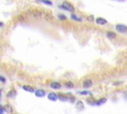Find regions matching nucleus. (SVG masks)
Segmentation results:
<instances>
[{
	"label": "nucleus",
	"instance_id": "1",
	"mask_svg": "<svg viewBox=\"0 0 127 114\" xmlns=\"http://www.w3.org/2000/svg\"><path fill=\"white\" fill-rule=\"evenodd\" d=\"M61 8L67 10V11H71V12L75 11V7H73V6H72L70 2H68V1H64V2L62 3V5H61Z\"/></svg>",
	"mask_w": 127,
	"mask_h": 114
},
{
	"label": "nucleus",
	"instance_id": "2",
	"mask_svg": "<svg viewBox=\"0 0 127 114\" xmlns=\"http://www.w3.org/2000/svg\"><path fill=\"white\" fill-rule=\"evenodd\" d=\"M115 28L121 34H125L127 32V26L124 25V24H117V25L115 26Z\"/></svg>",
	"mask_w": 127,
	"mask_h": 114
},
{
	"label": "nucleus",
	"instance_id": "3",
	"mask_svg": "<svg viewBox=\"0 0 127 114\" xmlns=\"http://www.w3.org/2000/svg\"><path fill=\"white\" fill-rule=\"evenodd\" d=\"M59 97L60 96L57 94V93H55V92H50L49 94H48V99L51 100V101H57L59 99Z\"/></svg>",
	"mask_w": 127,
	"mask_h": 114
},
{
	"label": "nucleus",
	"instance_id": "4",
	"mask_svg": "<svg viewBox=\"0 0 127 114\" xmlns=\"http://www.w3.org/2000/svg\"><path fill=\"white\" fill-rule=\"evenodd\" d=\"M92 84H93V81L91 79H86V80H83V82H82V86L84 88H89V87L92 86Z\"/></svg>",
	"mask_w": 127,
	"mask_h": 114
},
{
	"label": "nucleus",
	"instance_id": "5",
	"mask_svg": "<svg viewBox=\"0 0 127 114\" xmlns=\"http://www.w3.org/2000/svg\"><path fill=\"white\" fill-rule=\"evenodd\" d=\"M95 22H96V24H97V25H106V24H107L106 19L101 18V17L96 18V20H95Z\"/></svg>",
	"mask_w": 127,
	"mask_h": 114
},
{
	"label": "nucleus",
	"instance_id": "6",
	"mask_svg": "<svg viewBox=\"0 0 127 114\" xmlns=\"http://www.w3.org/2000/svg\"><path fill=\"white\" fill-rule=\"evenodd\" d=\"M35 94H36V96H38V97H44V96L46 95V91H45L44 89H37V90L35 91Z\"/></svg>",
	"mask_w": 127,
	"mask_h": 114
},
{
	"label": "nucleus",
	"instance_id": "7",
	"mask_svg": "<svg viewBox=\"0 0 127 114\" xmlns=\"http://www.w3.org/2000/svg\"><path fill=\"white\" fill-rule=\"evenodd\" d=\"M51 87H52L53 89H60V88L62 87V85H61L60 82L54 81V82H52V84H51Z\"/></svg>",
	"mask_w": 127,
	"mask_h": 114
},
{
	"label": "nucleus",
	"instance_id": "8",
	"mask_svg": "<svg viewBox=\"0 0 127 114\" xmlns=\"http://www.w3.org/2000/svg\"><path fill=\"white\" fill-rule=\"evenodd\" d=\"M106 37L110 40H114L116 38V34L114 32H111V31H107L106 32Z\"/></svg>",
	"mask_w": 127,
	"mask_h": 114
},
{
	"label": "nucleus",
	"instance_id": "9",
	"mask_svg": "<svg viewBox=\"0 0 127 114\" xmlns=\"http://www.w3.org/2000/svg\"><path fill=\"white\" fill-rule=\"evenodd\" d=\"M22 88L24 89V90H26V91H28V92H35L36 90L32 87V86H30V85H23L22 86Z\"/></svg>",
	"mask_w": 127,
	"mask_h": 114
},
{
	"label": "nucleus",
	"instance_id": "10",
	"mask_svg": "<svg viewBox=\"0 0 127 114\" xmlns=\"http://www.w3.org/2000/svg\"><path fill=\"white\" fill-rule=\"evenodd\" d=\"M71 19L73 20V21H77V22H81V21H82V19H81L80 17L77 16L76 14H73V13H72V14L71 15Z\"/></svg>",
	"mask_w": 127,
	"mask_h": 114
},
{
	"label": "nucleus",
	"instance_id": "11",
	"mask_svg": "<svg viewBox=\"0 0 127 114\" xmlns=\"http://www.w3.org/2000/svg\"><path fill=\"white\" fill-rule=\"evenodd\" d=\"M37 2H42V3H44L46 5H50V6L53 5V2L51 0H37Z\"/></svg>",
	"mask_w": 127,
	"mask_h": 114
},
{
	"label": "nucleus",
	"instance_id": "12",
	"mask_svg": "<svg viewBox=\"0 0 127 114\" xmlns=\"http://www.w3.org/2000/svg\"><path fill=\"white\" fill-rule=\"evenodd\" d=\"M17 94V92H16V90H11V91H10L9 93H8V97H14L15 95Z\"/></svg>",
	"mask_w": 127,
	"mask_h": 114
},
{
	"label": "nucleus",
	"instance_id": "13",
	"mask_svg": "<svg viewBox=\"0 0 127 114\" xmlns=\"http://www.w3.org/2000/svg\"><path fill=\"white\" fill-rule=\"evenodd\" d=\"M65 85H66V86H67L68 88H72L73 86H75V85H73V84H72L71 81H67L66 84H65Z\"/></svg>",
	"mask_w": 127,
	"mask_h": 114
},
{
	"label": "nucleus",
	"instance_id": "14",
	"mask_svg": "<svg viewBox=\"0 0 127 114\" xmlns=\"http://www.w3.org/2000/svg\"><path fill=\"white\" fill-rule=\"evenodd\" d=\"M33 16H34L35 18H39V17L42 16V13H41L40 11H35V12L33 13Z\"/></svg>",
	"mask_w": 127,
	"mask_h": 114
},
{
	"label": "nucleus",
	"instance_id": "15",
	"mask_svg": "<svg viewBox=\"0 0 127 114\" xmlns=\"http://www.w3.org/2000/svg\"><path fill=\"white\" fill-rule=\"evenodd\" d=\"M58 18H59L60 20H62V21H66V20H67V17H66L65 15H63V14H59V15H58Z\"/></svg>",
	"mask_w": 127,
	"mask_h": 114
},
{
	"label": "nucleus",
	"instance_id": "16",
	"mask_svg": "<svg viewBox=\"0 0 127 114\" xmlns=\"http://www.w3.org/2000/svg\"><path fill=\"white\" fill-rule=\"evenodd\" d=\"M105 101H106V99H105V98H103V99H101V100H98V101H96V102L94 103V104H95V105H100V104H102V103H104Z\"/></svg>",
	"mask_w": 127,
	"mask_h": 114
},
{
	"label": "nucleus",
	"instance_id": "17",
	"mask_svg": "<svg viewBox=\"0 0 127 114\" xmlns=\"http://www.w3.org/2000/svg\"><path fill=\"white\" fill-rule=\"evenodd\" d=\"M80 95H87V94H89V91H80V92H79Z\"/></svg>",
	"mask_w": 127,
	"mask_h": 114
},
{
	"label": "nucleus",
	"instance_id": "18",
	"mask_svg": "<svg viewBox=\"0 0 127 114\" xmlns=\"http://www.w3.org/2000/svg\"><path fill=\"white\" fill-rule=\"evenodd\" d=\"M59 96H60L61 100H63V101H67V100H68V98H67L66 96H63V95H59Z\"/></svg>",
	"mask_w": 127,
	"mask_h": 114
},
{
	"label": "nucleus",
	"instance_id": "19",
	"mask_svg": "<svg viewBox=\"0 0 127 114\" xmlns=\"http://www.w3.org/2000/svg\"><path fill=\"white\" fill-rule=\"evenodd\" d=\"M0 80H1L3 84H5V82H6V78L4 76H0Z\"/></svg>",
	"mask_w": 127,
	"mask_h": 114
},
{
	"label": "nucleus",
	"instance_id": "20",
	"mask_svg": "<svg viewBox=\"0 0 127 114\" xmlns=\"http://www.w3.org/2000/svg\"><path fill=\"white\" fill-rule=\"evenodd\" d=\"M4 111H5V110H4V109H3L2 107H0V114H1V113H3Z\"/></svg>",
	"mask_w": 127,
	"mask_h": 114
},
{
	"label": "nucleus",
	"instance_id": "21",
	"mask_svg": "<svg viewBox=\"0 0 127 114\" xmlns=\"http://www.w3.org/2000/svg\"><path fill=\"white\" fill-rule=\"evenodd\" d=\"M78 106H79V107H81V106H82V103H81V102H78Z\"/></svg>",
	"mask_w": 127,
	"mask_h": 114
},
{
	"label": "nucleus",
	"instance_id": "22",
	"mask_svg": "<svg viewBox=\"0 0 127 114\" xmlns=\"http://www.w3.org/2000/svg\"><path fill=\"white\" fill-rule=\"evenodd\" d=\"M92 20H93V17H92V16H89V17H88V21H92Z\"/></svg>",
	"mask_w": 127,
	"mask_h": 114
},
{
	"label": "nucleus",
	"instance_id": "23",
	"mask_svg": "<svg viewBox=\"0 0 127 114\" xmlns=\"http://www.w3.org/2000/svg\"><path fill=\"white\" fill-rule=\"evenodd\" d=\"M4 26V23L3 22H0V28H2Z\"/></svg>",
	"mask_w": 127,
	"mask_h": 114
}]
</instances>
